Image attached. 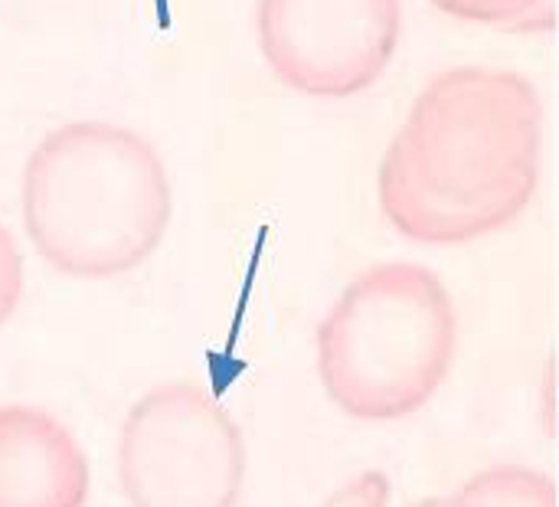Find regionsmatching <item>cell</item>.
Returning a JSON list of instances; mask_svg holds the SVG:
<instances>
[{
  "label": "cell",
  "mask_w": 559,
  "mask_h": 507,
  "mask_svg": "<svg viewBox=\"0 0 559 507\" xmlns=\"http://www.w3.org/2000/svg\"><path fill=\"white\" fill-rule=\"evenodd\" d=\"M23 298V256L13 233L0 223V328L13 318Z\"/></svg>",
  "instance_id": "obj_9"
},
{
  "label": "cell",
  "mask_w": 559,
  "mask_h": 507,
  "mask_svg": "<svg viewBox=\"0 0 559 507\" xmlns=\"http://www.w3.org/2000/svg\"><path fill=\"white\" fill-rule=\"evenodd\" d=\"M88 462L46 410L0 406V507H85Z\"/></svg>",
  "instance_id": "obj_6"
},
{
  "label": "cell",
  "mask_w": 559,
  "mask_h": 507,
  "mask_svg": "<svg viewBox=\"0 0 559 507\" xmlns=\"http://www.w3.org/2000/svg\"><path fill=\"white\" fill-rule=\"evenodd\" d=\"M459 341L452 295L419 262L360 272L318 328V374L354 420L419 413L449 377Z\"/></svg>",
  "instance_id": "obj_3"
},
{
  "label": "cell",
  "mask_w": 559,
  "mask_h": 507,
  "mask_svg": "<svg viewBox=\"0 0 559 507\" xmlns=\"http://www.w3.org/2000/svg\"><path fill=\"white\" fill-rule=\"evenodd\" d=\"M445 507H557V485L537 469L495 465L468 479Z\"/></svg>",
  "instance_id": "obj_7"
},
{
  "label": "cell",
  "mask_w": 559,
  "mask_h": 507,
  "mask_svg": "<svg viewBox=\"0 0 559 507\" xmlns=\"http://www.w3.org/2000/svg\"><path fill=\"white\" fill-rule=\"evenodd\" d=\"M400 0H259V49L288 89L350 98L370 89L400 46Z\"/></svg>",
  "instance_id": "obj_5"
},
{
  "label": "cell",
  "mask_w": 559,
  "mask_h": 507,
  "mask_svg": "<svg viewBox=\"0 0 559 507\" xmlns=\"http://www.w3.org/2000/svg\"><path fill=\"white\" fill-rule=\"evenodd\" d=\"M170 207L157 148L111 121L52 128L23 167V226L36 252L75 279L141 266L160 246Z\"/></svg>",
  "instance_id": "obj_2"
},
{
  "label": "cell",
  "mask_w": 559,
  "mask_h": 507,
  "mask_svg": "<svg viewBox=\"0 0 559 507\" xmlns=\"http://www.w3.org/2000/svg\"><path fill=\"white\" fill-rule=\"evenodd\" d=\"M409 507H445V498H426V502H416Z\"/></svg>",
  "instance_id": "obj_11"
},
{
  "label": "cell",
  "mask_w": 559,
  "mask_h": 507,
  "mask_svg": "<svg viewBox=\"0 0 559 507\" xmlns=\"http://www.w3.org/2000/svg\"><path fill=\"white\" fill-rule=\"evenodd\" d=\"M439 10L501 30H550L554 26V0H432Z\"/></svg>",
  "instance_id": "obj_8"
},
{
  "label": "cell",
  "mask_w": 559,
  "mask_h": 507,
  "mask_svg": "<svg viewBox=\"0 0 559 507\" xmlns=\"http://www.w3.org/2000/svg\"><path fill=\"white\" fill-rule=\"evenodd\" d=\"M544 102L501 66H452L413 102L380 161V210L396 233L455 246L511 226L540 184Z\"/></svg>",
  "instance_id": "obj_1"
},
{
  "label": "cell",
  "mask_w": 559,
  "mask_h": 507,
  "mask_svg": "<svg viewBox=\"0 0 559 507\" xmlns=\"http://www.w3.org/2000/svg\"><path fill=\"white\" fill-rule=\"evenodd\" d=\"M118 479L131 507H236L246 479L242 433L203 387L160 384L121 426Z\"/></svg>",
  "instance_id": "obj_4"
},
{
  "label": "cell",
  "mask_w": 559,
  "mask_h": 507,
  "mask_svg": "<svg viewBox=\"0 0 559 507\" xmlns=\"http://www.w3.org/2000/svg\"><path fill=\"white\" fill-rule=\"evenodd\" d=\"M390 505V479L383 472H360L347 485H341L321 507H386Z\"/></svg>",
  "instance_id": "obj_10"
}]
</instances>
